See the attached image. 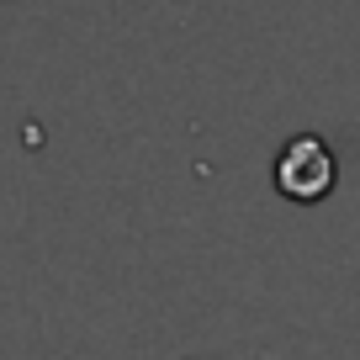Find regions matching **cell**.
Here are the masks:
<instances>
[{"mask_svg":"<svg viewBox=\"0 0 360 360\" xmlns=\"http://www.w3.org/2000/svg\"><path fill=\"white\" fill-rule=\"evenodd\" d=\"M276 186L297 202H318V196L334 186V154L323 148V138H292L276 159Z\"/></svg>","mask_w":360,"mask_h":360,"instance_id":"6da1fadb","label":"cell"}]
</instances>
